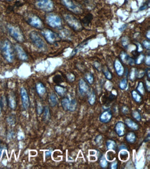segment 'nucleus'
<instances>
[{"label": "nucleus", "instance_id": "12", "mask_svg": "<svg viewBox=\"0 0 150 169\" xmlns=\"http://www.w3.org/2000/svg\"><path fill=\"white\" fill-rule=\"evenodd\" d=\"M79 91L81 95L85 96L88 95L90 91V89L88 83L83 79H80L79 82Z\"/></svg>", "mask_w": 150, "mask_h": 169}, {"label": "nucleus", "instance_id": "7", "mask_svg": "<svg viewBox=\"0 0 150 169\" xmlns=\"http://www.w3.org/2000/svg\"><path fill=\"white\" fill-rule=\"evenodd\" d=\"M61 104L65 111L74 112L76 110L77 103L76 100L75 99L71 100L68 98L65 97L61 100Z\"/></svg>", "mask_w": 150, "mask_h": 169}, {"label": "nucleus", "instance_id": "20", "mask_svg": "<svg viewBox=\"0 0 150 169\" xmlns=\"http://www.w3.org/2000/svg\"><path fill=\"white\" fill-rule=\"evenodd\" d=\"M36 89L37 93L40 97H42L46 92L45 86L41 82H38L36 84Z\"/></svg>", "mask_w": 150, "mask_h": 169}, {"label": "nucleus", "instance_id": "51", "mask_svg": "<svg viewBox=\"0 0 150 169\" xmlns=\"http://www.w3.org/2000/svg\"><path fill=\"white\" fill-rule=\"evenodd\" d=\"M146 64L148 66H150V55H148L145 58L144 60Z\"/></svg>", "mask_w": 150, "mask_h": 169}, {"label": "nucleus", "instance_id": "32", "mask_svg": "<svg viewBox=\"0 0 150 169\" xmlns=\"http://www.w3.org/2000/svg\"><path fill=\"white\" fill-rule=\"evenodd\" d=\"M102 71L106 79H108V80H111L112 79V78H113L112 74L111 73V72L109 71V70L108 69V67H104L102 68Z\"/></svg>", "mask_w": 150, "mask_h": 169}, {"label": "nucleus", "instance_id": "16", "mask_svg": "<svg viewBox=\"0 0 150 169\" xmlns=\"http://www.w3.org/2000/svg\"><path fill=\"white\" fill-rule=\"evenodd\" d=\"M15 50L19 59L23 61H26L28 59V55L24 49L19 45L15 46Z\"/></svg>", "mask_w": 150, "mask_h": 169}, {"label": "nucleus", "instance_id": "34", "mask_svg": "<svg viewBox=\"0 0 150 169\" xmlns=\"http://www.w3.org/2000/svg\"><path fill=\"white\" fill-rule=\"evenodd\" d=\"M131 115L133 118L137 122H140L142 120L141 114L139 110H133L131 113Z\"/></svg>", "mask_w": 150, "mask_h": 169}, {"label": "nucleus", "instance_id": "55", "mask_svg": "<svg viewBox=\"0 0 150 169\" xmlns=\"http://www.w3.org/2000/svg\"><path fill=\"white\" fill-rule=\"evenodd\" d=\"M150 141V133H148V136H147L146 138L144 140V142H147Z\"/></svg>", "mask_w": 150, "mask_h": 169}, {"label": "nucleus", "instance_id": "30", "mask_svg": "<svg viewBox=\"0 0 150 169\" xmlns=\"http://www.w3.org/2000/svg\"><path fill=\"white\" fill-rule=\"evenodd\" d=\"M99 162L100 167L102 168H106L108 166V162L104 155H101L99 158Z\"/></svg>", "mask_w": 150, "mask_h": 169}, {"label": "nucleus", "instance_id": "41", "mask_svg": "<svg viewBox=\"0 0 150 169\" xmlns=\"http://www.w3.org/2000/svg\"><path fill=\"white\" fill-rule=\"evenodd\" d=\"M142 46L146 50H150V42L149 41L146 40L144 41L142 43Z\"/></svg>", "mask_w": 150, "mask_h": 169}, {"label": "nucleus", "instance_id": "42", "mask_svg": "<svg viewBox=\"0 0 150 169\" xmlns=\"http://www.w3.org/2000/svg\"><path fill=\"white\" fill-rule=\"evenodd\" d=\"M7 122L9 123V124L11 125H13L15 124V119L13 116H9L7 119Z\"/></svg>", "mask_w": 150, "mask_h": 169}, {"label": "nucleus", "instance_id": "1", "mask_svg": "<svg viewBox=\"0 0 150 169\" xmlns=\"http://www.w3.org/2000/svg\"><path fill=\"white\" fill-rule=\"evenodd\" d=\"M3 56L4 58L9 63H12L15 59L14 48L11 42L6 40L3 44L2 49Z\"/></svg>", "mask_w": 150, "mask_h": 169}, {"label": "nucleus", "instance_id": "35", "mask_svg": "<svg viewBox=\"0 0 150 169\" xmlns=\"http://www.w3.org/2000/svg\"><path fill=\"white\" fill-rule=\"evenodd\" d=\"M85 79L89 84H92L94 82V77L91 73L88 72L85 74Z\"/></svg>", "mask_w": 150, "mask_h": 169}, {"label": "nucleus", "instance_id": "6", "mask_svg": "<svg viewBox=\"0 0 150 169\" xmlns=\"http://www.w3.org/2000/svg\"><path fill=\"white\" fill-rule=\"evenodd\" d=\"M35 5L38 9L49 12L54 9V4L51 0H36Z\"/></svg>", "mask_w": 150, "mask_h": 169}, {"label": "nucleus", "instance_id": "36", "mask_svg": "<svg viewBox=\"0 0 150 169\" xmlns=\"http://www.w3.org/2000/svg\"><path fill=\"white\" fill-rule=\"evenodd\" d=\"M128 86V81L126 78L122 79L119 82V87L121 90H124L126 89Z\"/></svg>", "mask_w": 150, "mask_h": 169}, {"label": "nucleus", "instance_id": "50", "mask_svg": "<svg viewBox=\"0 0 150 169\" xmlns=\"http://www.w3.org/2000/svg\"><path fill=\"white\" fill-rule=\"evenodd\" d=\"M53 151V149H50L48 151H47L46 152H45V153L46 158H49V157L51 156V155H52V153Z\"/></svg>", "mask_w": 150, "mask_h": 169}, {"label": "nucleus", "instance_id": "56", "mask_svg": "<svg viewBox=\"0 0 150 169\" xmlns=\"http://www.w3.org/2000/svg\"><path fill=\"white\" fill-rule=\"evenodd\" d=\"M146 73L147 75L148 79H150V68H148L146 70Z\"/></svg>", "mask_w": 150, "mask_h": 169}, {"label": "nucleus", "instance_id": "10", "mask_svg": "<svg viewBox=\"0 0 150 169\" xmlns=\"http://www.w3.org/2000/svg\"><path fill=\"white\" fill-rule=\"evenodd\" d=\"M27 22L33 28L42 30L43 29L44 24L42 21L37 15L31 14L26 18Z\"/></svg>", "mask_w": 150, "mask_h": 169}, {"label": "nucleus", "instance_id": "15", "mask_svg": "<svg viewBox=\"0 0 150 169\" xmlns=\"http://www.w3.org/2000/svg\"><path fill=\"white\" fill-rule=\"evenodd\" d=\"M114 70L117 75L118 76H122L125 73V68L121 62L118 59H116L114 63Z\"/></svg>", "mask_w": 150, "mask_h": 169}, {"label": "nucleus", "instance_id": "13", "mask_svg": "<svg viewBox=\"0 0 150 169\" xmlns=\"http://www.w3.org/2000/svg\"><path fill=\"white\" fill-rule=\"evenodd\" d=\"M113 114L112 111L110 109H106L100 115L99 120L103 124H108L111 120Z\"/></svg>", "mask_w": 150, "mask_h": 169}, {"label": "nucleus", "instance_id": "2", "mask_svg": "<svg viewBox=\"0 0 150 169\" xmlns=\"http://www.w3.org/2000/svg\"><path fill=\"white\" fill-rule=\"evenodd\" d=\"M7 29L9 34L13 39L19 42H24L25 37L20 28L12 25H8Z\"/></svg>", "mask_w": 150, "mask_h": 169}, {"label": "nucleus", "instance_id": "25", "mask_svg": "<svg viewBox=\"0 0 150 169\" xmlns=\"http://www.w3.org/2000/svg\"><path fill=\"white\" fill-rule=\"evenodd\" d=\"M88 104L90 105H94L96 102V94L95 92L94 91L92 90V91L89 92V93L88 94Z\"/></svg>", "mask_w": 150, "mask_h": 169}, {"label": "nucleus", "instance_id": "18", "mask_svg": "<svg viewBox=\"0 0 150 169\" xmlns=\"http://www.w3.org/2000/svg\"><path fill=\"white\" fill-rule=\"evenodd\" d=\"M125 124L126 126L131 130H138L139 127V125L130 118H126L125 119Z\"/></svg>", "mask_w": 150, "mask_h": 169}, {"label": "nucleus", "instance_id": "48", "mask_svg": "<svg viewBox=\"0 0 150 169\" xmlns=\"http://www.w3.org/2000/svg\"><path fill=\"white\" fill-rule=\"evenodd\" d=\"M112 87H113V85H112V83L110 82H107L106 84V88L107 89V90L108 91H110L112 89Z\"/></svg>", "mask_w": 150, "mask_h": 169}, {"label": "nucleus", "instance_id": "22", "mask_svg": "<svg viewBox=\"0 0 150 169\" xmlns=\"http://www.w3.org/2000/svg\"><path fill=\"white\" fill-rule=\"evenodd\" d=\"M106 147L108 150H113L116 152L117 149V144L115 141L112 139H109L106 142Z\"/></svg>", "mask_w": 150, "mask_h": 169}, {"label": "nucleus", "instance_id": "9", "mask_svg": "<svg viewBox=\"0 0 150 169\" xmlns=\"http://www.w3.org/2000/svg\"><path fill=\"white\" fill-rule=\"evenodd\" d=\"M62 5L70 11L76 14H81L83 12L82 7L72 0H61Z\"/></svg>", "mask_w": 150, "mask_h": 169}, {"label": "nucleus", "instance_id": "31", "mask_svg": "<svg viewBox=\"0 0 150 169\" xmlns=\"http://www.w3.org/2000/svg\"><path fill=\"white\" fill-rule=\"evenodd\" d=\"M120 157L121 159L123 161H126L129 157V150L128 149H122L119 150Z\"/></svg>", "mask_w": 150, "mask_h": 169}, {"label": "nucleus", "instance_id": "29", "mask_svg": "<svg viewBox=\"0 0 150 169\" xmlns=\"http://www.w3.org/2000/svg\"><path fill=\"white\" fill-rule=\"evenodd\" d=\"M137 72L138 71L136 68L133 67L131 69L129 74V78L130 81L133 82L136 80L137 78Z\"/></svg>", "mask_w": 150, "mask_h": 169}, {"label": "nucleus", "instance_id": "4", "mask_svg": "<svg viewBox=\"0 0 150 169\" xmlns=\"http://www.w3.org/2000/svg\"><path fill=\"white\" fill-rule=\"evenodd\" d=\"M63 18L71 28L75 31H81L83 28L82 24L79 20L71 15L66 14L63 16Z\"/></svg>", "mask_w": 150, "mask_h": 169}, {"label": "nucleus", "instance_id": "27", "mask_svg": "<svg viewBox=\"0 0 150 169\" xmlns=\"http://www.w3.org/2000/svg\"><path fill=\"white\" fill-rule=\"evenodd\" d=\"M43 116V119L44 121L48 122L49 120L51 117L50 111L48 106H45L44 107Z\"/></svg>", "mask_w": 150, "mask_h": 169}, {"label": "nucleus", "instance_id": "37", "mask_svg": "<svg viewBox=\"0 0 150 169\" xmlns=\"http://www.w3.org/2000/svg\"><path fill=\"white\" fill-rule=\"evenodd\" d=\"M145 56L144 54H140L137 58L135 60V63L137 65H140L142 64L145 60Z\"/></svg>", "mask_w": 150, "mask_h": 169}, {"label": "nucleus", "instance_id": "14", "mask_svg": "<svg viewBox=\"0 0 150 169\" xmlns=\"http://www.w3.org/2000/svg\"><path fill=\"white\" fill-rule=\"evenodd\" d=\"M114 131L119 137H122L126 133V125L124 122L118 121L115 124Z\"/></svg>", "mask_w": 150, "mask_h": 169}, {"label": "nucleus", "instance_id": "57", "mask_svg": "<svg viewBox=\"0 0 150 169\" xmlns=\"http://www.w3.org/2000/svg\"><path fill=\"white\" fill-rule=\"evenodd\" d=\"M150 31H148L147 33H146V37L148 38V40H149L150 38Z\"/></svg>", "mask_w": 150, "mask_h": 169}, {"label": "nucleus", "instance_id": "38", "mask_svg": "<svg viewBox=\"0 0 150 169\" xmlns=\"http://www.w3.org/2000/svg\"><path fill=\"white\" fill-rule=\"evenodd\" d=\"M94 141L98 146H101L103 142V137L101 135L97 136L95 138Z\"/></svg>", "mask_w": 150, "mask_h": 169}, {"label": "nucleus", "instance_id": "53", "mask_svg": "<svg viewBox=\"0 0 150 169\" xmlns=\"http://www.w3.org/2000/svg\"><path fill=\"white\" fill-rule=\"evenodd\" d=\"M148 7V5L147 4V5H144V6H142V7H140V9H139V10H140V11H143V10H144L145 9H146Z\"/></svg>", "mask_w": 150, "mask_h": 169}, {"label": "nucleus", "instance_id": "43", "mask_svg": "<svg viewBox=\"0 0 150 169\" xmlns=\"http://www.w3.org/2000/svg\"><path fill=\"white\" fill-rule=\"evenodd\" d=\"M66 77L67 79L69 82H73L75 81V75L72 73H68L66 75Z\"/></svg>", "mask_w": 150, "mask_h": 169}, {"label": "nucleus", "instance_id": "24", "mask_svg": "<svg viewBox=\"0 0 150 169\" xmlns=\"http://www.w3.org/2000/svg\"><path fill=\"white\" fill-rule=\"evenodd\" d=\"M49 100L50 105L52 107H55L58 104L59 101L57 95L54 93H51L50 95Z\"/></svg>", "mask_w": 150, "mask_h": 169}, {"label": "nucleus", "instance_id": "49", "mask_svg": "<svg viewBox=\"0 0 150 169\" xmlns=\"http://www.w3.org/2000/svg\"><path fill=\"white\" fill-rule=\"evenodd\" d=\"M146 88L148 92H150V82L149 80L148 79H147L145 82Z\"/></svg>", "mask_w": 150, "mask_h": 169}, {"label": "nucleus", "instance_id": "40", "mask_svg": "<svg viewBox=\"0 0 150 169\" xmlns=\"http://www.w3.org/2000/svg\"><path fill=\"white\" fill-rule=\"evenodd\" d=\"M122 45L125 47H127L129 44V38L126 36H124L121 39Z\"/></svg>", "mask_w": 150, "mask_h": 169}, {"label": "nucleus", "instance_id": "5", "mask_svg": "<svg viewBox=\"0 0 150 169\" xmlns=\"http://www.w3.org/2000/svg\"><path fill=\"white\" fill-rule=\"evenodd\" d=\"M29 37L35 46L41 50H45L46 45L39 34L36 31H32L29 34Z\"/></svg>", "mask_w": 150, "mask_h": 169}, {"label": "nucleus", "instance_id": "19", "mask_svg": "<svg viewBox=\"0 0 150 169\" xmlns=\"http://www.w3.org/2000/svg\"><path fill=\"white\" fill-rule=\"evenodd\" d=\"M7 103L9 107L12 110H15L17 107V101L16 98L13 94H11L8 96L7 99Z\"/></svg>", "mask_w": 150, "mask_h": 169}, {"label": "nucleus", "instance_id": "21", "mask_svg": "<svg viewBox=\"0 0 150 169\" xmlns=\"http://www.w3.org/2000/svg\"><path fill=\"white\" fill-rule=\"evenodd\" d=\"M136 135L135 132L133 131H130L127 133L126 136V141L128 143L131 144H133L136 142Z\"/></svg>", "mask_w": 150, "mask_h": 169}, {"label": "nucleus", "instance_id": "26", "mask_svg": "<svg viewBox=\"0 0 150 169\" xmlns=\"http://www.w3.org/2000/svg\"><path fill=\"white\" fill-rule=\"evenodd\" d=\"M131 96H132V98L136 103L139 104L142 102V98L141 95L136 90H132L131 91Z\"/></svg>", "mask_w": 150, "mask_h": 169}, {"label": "nucleus", "instance_id": "33", "mask_svg": "<svg viewBox=\"0 0 150 169\" xmlns=\"http://www.w3.org/2000/svg\"><path fill=\"white\" fill-rule=\"evenodd\" d=\"M120 57L122 62L125 64L126 63V64H128L129 59H130V57L128 56V54L126 52L124 51H122L120 55Z\"/></svg>", "mask_w": 150, "mask_h": 169}, {"label": "nucleus", "instance_id": "52", "mask_svg": "<svg viewBox=\"0 0 150 169\" xmlns=\"http://www.w3.org/2000/svg\"><path fill=\"white\" fill-rule=\"evenodd\" d=\"M3 106H4V103H3V99L2 98L0 99V114L2 113Z\"/></svg>", "mask_w": 150, "mask_h": 169}, {"label": "nucleus", "instance_id": "45", "mask_svg": "<svg viewBox=\"0 0 150 169\" xmlns=\"http://www.w3.org/2000/svg\"><path fill=\"white\" fill-rule=\"evenodd\" d=\"M93 66L95 68L98 72H100V71L102 70V68L99 63L97 62H95L93 64Z\"/></svg>", "mask_w": 150, "mask_h": 169}, {"label": "nucleus", "instance_id": "28", "mask_svg": "<svg viewBox=\"0 0 150 169\" xmlns=\"http://www.w3.org/2000/svg\"><path fill=\"white\" fill-rule=\"evenodd\" d=\"M136 90L141 95L144 96L146 93L145 88L144 84L142 82H139L136 88Z\"/></svg>", "mask_w": 150, "mask_h": 169}, {"label": "nucleus", "instance_id": "39", "mask_svg": "<svg viewBox=\"0 0 150 169\" xmlns=\"http://www.w3.org/2000/svg\"><path fill=\"white\" fill-rule=\"evenodd\" d=\"M36 108H37V115H41L43 113L44 110V107H43L42 104L39 103V102H37Z\"/></svg>", "mask_w": 150, "mask_h": 169}, {"label": "nucleus", "instance_id": "23", "mask_svg": "<svg viewBox=\"0 0 150 169\" xmlns=\"http://www.w3.org/2000/svg\"><path fill=\"white\" fill-rule=\"evenodd\" d=\"M54 89L57 94L60 97H64L67 92V89L65 87L60 85H56L54 87Z\"/></svg>", "mask_w": 150, "mask_h": 169}, {"label": "nucleus", "instance_id": "11", "mask_svg": "<svg viewBox=\"0 0 150 169\" xmlns=\"http://www.w3.org/2000/svg\"><path fill=\"white\" fill-rule=\"evenodd\" d=\"M20 95L23 107L25 110H28L30 107V101L28 91L25 88H21Z\"/></svg>", "mask_w": 150, "mask_h": 169}, {"label": "nucleus", "instance_id": "46", "mask_svg": "<svg viewBox=\"0 0 150 169\" xmlns=\"http://www.w3.org/2000/svg\"><path fill=\"white\" fill-rule=\"evenodd\" d=\"M145 74V72L144 71L141 70L137 72V78L142 79Z\"/></svg>", "mask_w": 150, "mask_h": 169}, {"label": "nucleus", "instance_id": "54", "mask_svg": "<svg viewBox=\"0 0 150 169\" xmlns=\"http://www.w3.org/2000/svg\"><path fill=\"white\" fill-rule=\"evenodd\" d=\"M127 27V25L126 24H124V25H123L122 26V28H120L119 30L120 31H124L125 29H126V28Z\"/></svg>", "mask_w": 150, "mask_h": 169}, {"label": "nucleus", "instance_id": "44", "mask_svg": "<svg viewBox=\"0 0 150 169\" xmlns=\"http://www.w3.org/2000/svg\"><path fill=\"white\" fill-rule=\"evenodd\" d=\"M118 167V162L117 161H114L113 162L110 163V168L111 169H117Z\"/></svg>", "mask_w": 150, "mask_h": 169}, {"label": "nucleus", "instance_id": "17", "mask_svg": "<svg viewBox=\"0 0 150 169\" xmlns=\"http://www.w3.org/2000/svg\"><path fill=\"white\" fill-rule=\"evenodd\" d=\"M89 40H90V38H87V39L85 40L84 41L81 42L79 45L77 46L74 49L72 52V53L71 54V57H73V56H75L78 52L82 50V49H84V48L88 45Z\"/></svg>", "mask_w": 150, "mask_h": 169}, {"label": "nucleus", "instance_id": "3", "mask_svg": "<svg viewBox=\"0 0 150 169\" xmlns=\"http://www.w3.org/2000/svg\"><path fill=\"white\" fill-rule=\"evenodd\" d=\"M42 30L41 34L47 42L49 43L54 44L60 41L61 39L60 36L52 30L49 29H43Z\"/></svg>", "mask_w": 150, "mask_h": 169}, {"label": "nucleus", "instance_id": "58", "mask_svg": "<svg viewBox=\"0 0 150 169\" xmlns=\"http://www.w3.org/2000/svg\"><path fill=\"white\" fill-rule=\"evenodd\" d=\"M7 1H11V0H7Z\"/></svg>", "mask_w": 150, "mask_h": 169}, {"label": "nucleus", "instance_id": "47", "mask_svg": "<svg viewBox=\"0 0 150 169\" xmlns=\"http://www.w3.org/2000/svg\"><path fill=\"white\" fill-rule=\"evenodd\" d=\"M122 111L124 114H127L129 111V108L127 106H123L122 108Z\"/></svg>", "mask_w": 150, "mask_h": 169}, {"label": "nucleus", "instance_id": "8", "mask_svg": "<svg viewBox=\"0 0 150 169\" xmlns=\"http://www.w3.org/2000/svg\"><path fill=\"white\" fill-rule=\"evenodd\" d=\"M46 20L49 26L54 28H60L62 27V20L57 15L50 14L46 18Z\"/></svg>", "mask_w": 150, "mask_h": 169}]
</instances>
